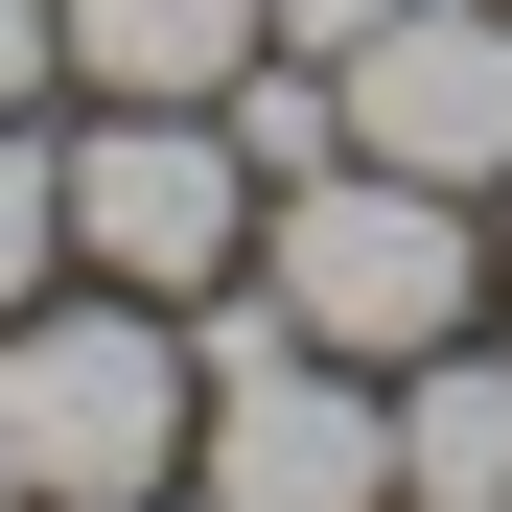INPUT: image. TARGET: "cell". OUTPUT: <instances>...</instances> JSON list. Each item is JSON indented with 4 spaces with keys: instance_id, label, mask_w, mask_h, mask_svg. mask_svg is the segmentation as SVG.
<instances>
[{
    "instance_id": "6da1fadb",
    "label": "cell",
    "mask_w": 512,
    "mask_h": 512,
    "mask_svg": "<svg viewBox=\"0 0 512 512\" xmlns=\"http://www.w3.org/2000/svg\"><path fill=\"white\" fill-rule=\"evenodd\" d=\"M187 419H210L187 303H140V280H47L24 326H0V443H24L47 512H163V489H187Z\"/></svg>"
},
{
    "instance_id": "7a4b0ae2",
    "label": "cell",
    "mask_w": 512,
    "mask_h": 512,
    "mask_svg": "<svg viewBox=\"0 0 512 512\" xmlns=\"http://www.w3.org/2000/svg\"><path fill=\"white\" fill-rule=\"evenodd\" d=\"M256 303L303 350H350V373H419L443 326H489V210L419 187V163H303L256 210Z\"/></svg>"
},
{
    "instance_id": "3957f363",
    "label": "cell",
    "mask_w": 512,
    "mask_h": 512,
    "mask_svg": "<svg viewBox=\"0 0 512 512\" xmlns=\"http://www.w3.org/2000/svg\"><path fill=\"white\" fill-rule=\"evenodd\" d=\"M187 350H210V419H187V489L210 512H396V373L303 350L256 280L187 303Z\"/></svg>"
},
{
    "instance_id": "277c9868",
    "label": "cell",
    "mask_w": 512,
    "mask_h": 512,
    "mask_svg": "<svg viewBox=\"0 0 512 512\" xmlns=\"http://www.w3.org/2000/svg\"><path fill=\"white\" fill-rule=\"evenodd\" d=\"M256 163L210 94H70V280H140V303H210L256 280Z\"/></svg>"
},
{
    "instance_id": "5b68a950",
    "label": "cell",
    "mask_w": 512,
    "mask_h": 512,
    "mask_svg": "<svg viewBox=\"0 0 512 512\" xmlns=\"http://www.w3.org/2000/svg\"><path fill=\"white\" fill-rule=\"evenodd\" d=\"M350 163H419V187H512V0H396L350 47Z\"/></svg>"
},
{
    "instance_id": "8992f818",
    "label": "cell",
    "mask_w": 512,
    "mask_h": 512,
    "mask_svg": "<svg viewBox=\"0 0 512 512\" xmlns=\"http://www.w3.org/2000/svg\"><path fill=\"white\" fill-rule=\"evenodd\" d=\"M396 512H512V350L489 326H443L396 373Z\"/></svg>"
},
{
    "instance_id": "52a82bcc",
    "label": "cell",
    "mask_w": 512,
    "mask_h": 512,
    "mask_svg": "<svg viewBox=\"0 0 512 512\" xmlns=\"http://www.w3.org/2000/svg\"><path fill=\"white\" fill-rule=\"evenodd\" d=\"M47 24H70V94H233L280 0H47Z\"/></svg>"
},
{
    "instance_id": "ba28073f",
    "label": "cell",
    "mask_w": 512,
    "mask_h": 512,
    "mask_svg": "<svg viewBox=\"0 0 512 512\" xmlns=\"http://www.w3.org/2000/svg\"><path fill=\"white\" fill-rule=\"evenodd\" d=\"M210 117H233V163H256V187H303V163H350V70H326V47H256Z\"/></svg>"
},
{
    "instance_id": "9c48e42d",
    "label": "cell",
    "mask_w": 512,
    "mask_h": 512,
    "mask_svg": "<svg viewBox=\"0 0 512 512\" xmlns=\"http://www.w3.org/2000/svg\"><path fill=\"white\" fill-rule=\"evenodd\" d=\"M70 280V117H0V326Z\"/></svg>"
},
{
    "instance_id": "30bf717a",
    "label": "cell",
    "mask_w": 512,
    "mask_h": 512,
    "mask_svg": "<svg viewBox=\"0 0 512 512\" xmlns=\"http://www.w3.org/2000/svg\"><path fill=\"white\" fill-rule=\"evenodd\" d=\"M0 117H70V24L47 0H0Z\"/></svg>"
},
{
    "instance_id": "8fae6325",
    "label": "cell",
    "mask_w": 512,
    "mask_h": 512,
    "mask_svg": "<svg viewBox=\"0 0 512 512\" xmlns=\"http://www.w3.org/2000/svg\"><path fill=\"white\" fill-rule=\"evenodd\" d=\"M373 24H396V0H280V47H326V70H350Z\"/></svg>"
},
{
    "instance_id": "7c38bea8",
    "label": "cell",
    "mask_w": 512,
    "mask_h": 512,
    "mask_svg": "<svg viewBox=\"0 0 512 512\" xmlns=\"http://www.w3.org/2000/svg\"><path fill=\"white\" fill-rule=\"evenodd\" d=\"M489 303H512V187H489Z\"/></svg>"
},
{
    "instance_id": "4fadbf2b",
    "label": "cell",
    "mask_w": 512,
    "mask_h": 512,
    "mask_svg": "<svg viewBox=\"0 0 512 512\" xmlns=\"http://www.w3.org/2000/svg\"><path fill=\"white\" fill-rule=\"evenodd\" d=\"M0 512H47V489H24V443H0Z\"/></svg>"
}]
</instances>
